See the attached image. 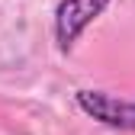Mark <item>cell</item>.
<instances>
[{
  "mask_svg": "<svg viewBox=\"0 0 135 135\" xmlns=\"http://www.w3.org/2000/svg\"><path fill=\"white\" fill-rule=\"evenodd\" d=\"M109 0H58L55 7V42L61 52H71L97 16H103Z\"/></svg>",
  "mask_w": 135,
  "mask_h": 135,
  "instance_id": "6da1fadb",
  "label": "cell"
},
{
  "mask_svg": "<svg viewBox=\"0 0 135 135\" xmlns=\"http://www.w3.org/2000/svg\"><path fill=\"white\" fill-rule=\"evenodd\" d=\"M77 106L90 119L103 122L109 129L135 132V103H129V100H116L103 90H77Z\"/></svg>",
  "mask_w": 135,
  "mask_h": 135,
  "instance_id": "7a4b0ae2",
  "label": "cell"
}]
</instances>
